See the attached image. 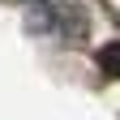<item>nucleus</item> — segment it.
Wrapping results in <instances>:
<instances>
[{
    "label": "nucleus",
    "mask_w": 120,
    "mask_h": 120,
    "mask_svg": "<svg viewBox=\"0 0 120 120\" xmlns=\"http://www.w3.org/2000/svg\"><path fill=\"white\" fill-rule=\"evenodd\" d=\"M99 69L120 77V43H107V47H99Z\"/></svg>",
    "instance_id": "nucleus-1"
}]
</instances>
